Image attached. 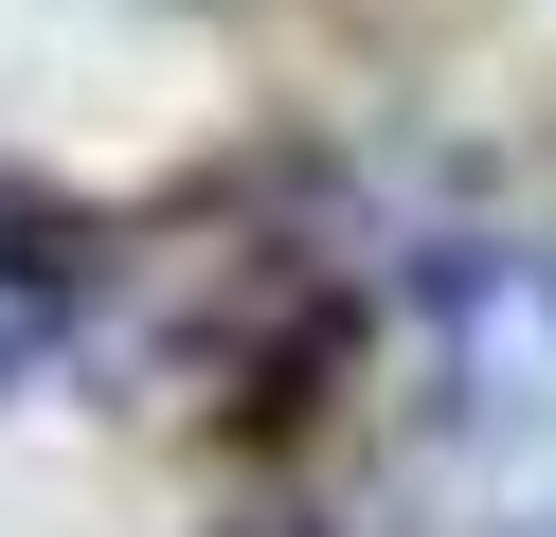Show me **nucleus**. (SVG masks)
<instances>
[{
	"instance_id": "nucleus-1",
	"label": "nucleus",
	"mask_w": 556,
	"mask_h": 537,
	"mask_svg": "<svg viewBox=\"0 0 556 537\" xmlns=\"http://www.w3.org/2000/svg\"><path fill=\"white\" fill-rule=\"evenodd\" d=\"M341 520H377V537H539L556 520V233H431L395 269Z\"/></svg>"
},
{
	"instance_id": "nucleus-2",
	"label": "nucleus",
	"mask_w": 556,
	"mask_h": 537,
	"mask_svg": "<svg viewBox=\"0 0 556 537\" xmlns=\"http://www.w3.org/2000/svg\"><path fill=\"white\" fill-rule=\"evenodd\" d=\"M73 233H54V197H18V179H0V394L37 376L54 341H73Z\"/></svg>"
}]
</instances>
